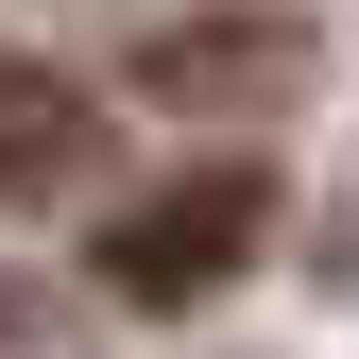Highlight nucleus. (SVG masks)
Returning <instances> with one entry per match:
<instances>
[{
  "label": "nucleus",
  "instance_id": "nucleus-1",
  "mask_svg": "<svg viewBox=\"0 0 359 359\" xmlns=\"http://www.w3.org/2000/svg\"><path fill=\"white\" fill-rule=\"evenodd\" d=\"M308 86H325V18L308 0H189V18L137 34V103H171V120H274Z\"/></svg>",
  "mask_w": 359,
  "mask_h": 359
},
{
  "label": "nucleus",
  "instance_id": "nucleus-2",
  "mask_svg": "<svg viewBox=\"0 0 359 359\" xmlns=\"http://www.w3.org/2000/svg\"><path fill=\"white\" fill-rule=\"evenodd\" d=\"M257 222H274V171H189V189H154V205L103 222V291L120 308H205L257 257Z\"/></svg>",
  "mask_w": 359,
  "mask_h": 359
},
{
  "label": "nucleus",
  "instance_id": "nucleus-3",
  "mask_svg": "<svg viewBox=\"0 0 359 359\" xmlns=\"http://www.w3.org/2000/svg\"><path fill=\"white\" fill-rule=\"evenodd\" d=\"M103 171V86L69 69H0V205H52Z\"/></svg>",
  "mask_w": 359,
  "mask_h": 359
}]
</instances>
